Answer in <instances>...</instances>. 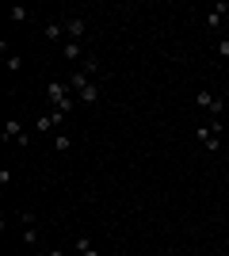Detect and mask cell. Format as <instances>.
Segmentation results:
<instances>
[{"instance_id":"cell-1","label":"cell","mask_w":229,"mask_h":256,"mask_svg":"<svg viewBox=\"0 0 229 256\" xmlns=\"http://www.w3.org/2000/svg\"><path fill=\"white\" fill-rule=\"evenodd\" d=\"M46 100H50V104H54V111H61V115H69V111H73V92H69V84L65 80H50V84H46Z\"/></svg>"},{"instance_id":"cell-2","label":"cell","mask_w":229,"mask_h":256,"mask_svg":"<svg viewBox=\"0 0 229 256\" xmlns=\"http://www.w3.org/2000/svg\"><path fill=\"white\" fill-rule=\"evenodd\" d=\"M195 107L210 111V118H222V111H226V107H222V96H214L210 88H199L195 92Z\"/></svg>"},{"instance_id":"cell-3","label":"cell","mask_w":229,"mask_h":256,"mask_svg":"<svg viewBox=\"0 0 229 256\" xmlns=\"http://www.w3.org/2000/svg\"><path fill=\"white\" fill-rule=\"evenodd\" d=\"M195 138L203 142V150H210V153H218V150H226V142H222V134H214V130L203 122V126H195Z\"/></svg>"},{"instance_id":"cell-4","label":"cell","mask_w":229,"mask_h":256,"mask_svg":"<svg viewBox=\"0 0 229 256\" xmlns=\"http://www.w3.org/2000/svg\"><path fill=\"white\" fill-rule=\"evenodd\" d=\"M88 34V20L84 16H65V38L69 42H80Z\"/></svg>"},{"instance_id":"cell-5","label":"cell","mask_w":229,"mask_h":256,"mask_svg":"<svg viewBox=\"0 0 229 256\" xmlns=\"http://www.w3.org/2000/svg\"><path fill=\"white\" fill-rule=\"evenodd\" d=\"M42 34H46V42H61L65 46V20H50Z\"/></svg>"},{"instance_id":"cell-6","label":"cell","mask_w":229,"mask_h":256,"mask_svg":"<svg viewBox=\"0 0 229 256\" xmlns=\"http://www.w3.org/2000/svg\"><path fill=\"white\" fill-rule=\"evenodd\" d=\"M19 142V146H27V134H23V122L19 118H8V126H4V142Z\"/></svg>"},{"instance_id":"cell-7","label":"cell","mask_w":229,"mask_h":256,"mask_svg":"<svg viewBox=\"0 0 229 256\" xmlns=\"http://www.w3.org/2000/svg\"><path fill=\"white\" fill-rule=\"evenodd\" d=\"M226 12H229V4H222V0H218V4H214L210 12H207V27H210V31H218V27H222Z\"/></svg>"},{"instance_id":"cell-8","label":"cell","mask_w":229,"mask_h":256,"mask_svg":"<svg viewBox=\"0 0 229 256\" xmlns=\"http://www.w3.org/2000/svg\"><path fill=\"white\" fill-rule=\"evenodd\" d=\"M23 241H27V245H38V226H34V214H23Z\"/></svg>"},{"instance_id":"cell-9","label":"cell","mask_w":229,"mask_h":256,"mask_svg":"<svg viewBox=\"0 0 229 256\" xmlns=\"http://www.w3.org/2000/svg\"><path fill=\"white\" fill-rule=\"evenodd\" d=\"M61 58H65V62H84V46H80V42H69V38H65Z\"/></svg>"},{"instance_id":"cell-10","label":"cell","mask_w":229,"mask_h":256,"mask_svg":"<svg viewBox=\"0 0 229 256\" xmlns=\"http://www.w3.org/2000/svg\"><path fill=\"white\" fill-rule=\"evenodd\" d=\"M76 100H80V104H99V84H96V80L84 84L80 92H76Z\"/></svg>"},{"instance_id":"cell-11","label":"cell","mask_w":229,"mask_h":256,"mask_svg":"<svg viewBox=\"0 0 229 256\" xmlns=\"http://www.w3.org/2000/svg\"><path fill=\"white\" fill-rule=\"evenodd\" d=\"M76 256H99V248L92 245V237H88V234L76 237Z\"/></svg>"},{"instance_id":"cell-12","label":"cell","mask_w":229,"mask_h":256,"mask_svg":"<svg viewBox=\"0 0 229 256\" xmlns=\"http://www.w3.org/2000/svg\"><path fill=\"white\" fill-rule=\"evenodd\" d=\"M80 73H88L92 80L99 76V58H96V54H84V62H80Z\"/></svg>"},{"instance_id":"cell-13","label":"cell","mask_w":229,"mask_h":256,"mask_svg":"<svg viewBox=\"0 0 229 256\" xmlns=\"http://www.w3.org/2000/svg\"><path fill=\"white\" fill-rule=\"evenodd\" d=\"M61 118H65V115H61V111H50V115H38V130H42V134H46V130H54L57 122H61Z\"/></svg>"},{"instance_id":"cell-14","label":"cell","mask_w":229,"mask_h":256,"mask_svg":"<svg viewBox=\"0 0 229 256\" xmlns=\"http://www.w3.org/2000/svg\"><path fill=\"white\" fill-rule=\"evenodd\" d=\"M27 16H31V8H23V4H15V8H8V20H11V23H23V20H27Z\"/></svg>"},{"instance_id":"cell-15","label":"cell","mask_w":229,"mask_h":256,"mask_svg":"<svg viewBox=\"0 0 229 256\" xmlns=\"http://www.w3.org/2000/svg\"><path fill=\"white\" fill-rule=\"evenodd\" d=\"M69 146H73V142H69V134H57V138H54V150H57V153H69Z\"/></svg>"},{"instance_id":"cell-16","label":"cell","mask_w":229,"mask_h":256,"mask_svg":"<svg viewBox=\"0 0 229 256\" xmlns=\"http://www.w3.org/2000/svg\"><path fill=\"white\" fill-rule=\"evenodd\" d=\"M8 69H11V73H19V69H23V58H19V54H8Z\"/></svg>"},{"instance_id":"cell-17","label":"cell","mask_w":229,"mask_h":256,"mask_svg":"<svg viewBox=\"0 0 229 256\" xmlns=\"http://www.w3.org/2000/svg\"><path fill=\"white\" fill-rule=\"evenodd\" d=\"M218 58H229V42H226V38L218 42Z\"/></svg>"},{"instance_id":"cell-18","label":"cell","mask_w":229,"mask_h":256,"mask_svg":"<svg viewBox=\"0 0 229 256\" xmlns=\"http://www.w3.org/2000/svg\"><path fill=\"white\" fill-rule=\"evenodd\" d=\"M46 256H65V252H61V248H50V252H46Z\"/></svg>"},{"instance_id":"cell-19","label":"cell","mask_w":229,"mask_h":256,"mask_svg":"<svg viewBox=\"0 0 229 256\" xmlns=\"http://www.w3.org/2000/svg\"><path fill=\"white\" fill-rule=\"evenodd\" d=\"M226 157H229V142H226Z\"/></svg>"}]
</instances>
